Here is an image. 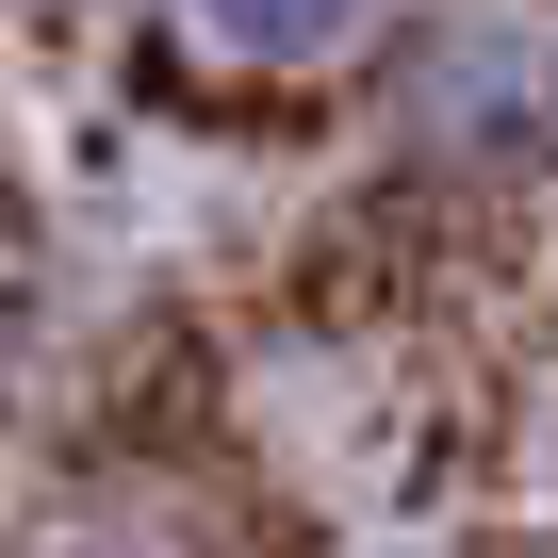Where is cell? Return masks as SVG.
Returning <instances> with one entry per match:
<instances>
[{"instance_id": "cell-1", "label": "cell", "mask_w": 558, "mask_h": 558, "mask_svg": "<svg viewBox=\"0 0 558 558\" xmlns=\"http://www.w3.org/2000/svg\"><path fill=\"white\" fill-rule=\"evenodd\" d=\"M181 17L230 50V66H313V50H345L378 0H181Z\"/></svg>"}]
</instances>
